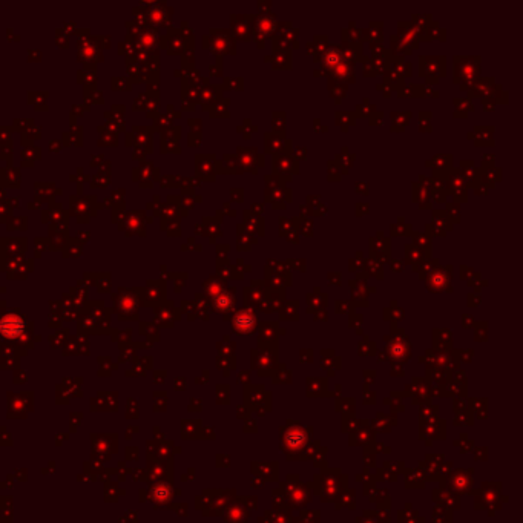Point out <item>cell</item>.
Segmentation results:
<instances>
[{"mask_svg": "<svg viewBox=\"0 0 523 523\" xmlns=\"http://www.w3.org/2000/svg\"><path fill=\"white\" fill-rule=\"evenodd\" d=\"M257 327V316L249 310H241L235 314L234 328L241 335H249Z\"/></svg>", "mask_w": 523, "mask_h": 523, "instance_id": "6da1fadb", "label": "cell"}, {"mask_svg": "<svg viewBox=\"0 0 523 523\" xmlns=\"http://www.w3.org/2000/svg\"><path fill=\"white\" fill-rule=\"evenodd\" d=\"M23 327L25 324H23L20 316L11 313L0 321V333H3L8 338H17L23 332Z\"/></svg>", "mask_w": 523, "mask_h": 523, "instance_id": "7a4b0ae2", "label": "cell"}, {"mask_svg": "<svg viewBox=\"0 0 523 523\" xmlns=\"http://www.w3.org/2000/svg\"><path fill=\"white\" fill-rule=\"evenodd\" d=\"M479 58H464L462 60V66L456 65V74L462 76V80H471L474 76L479 74Z\"/></svg>", "mask_w": 523, "mask_h": 523, "instance_id": "3957f363", "label": "cell"}, {"mask_svg": "<svg viewBox=\"0 0 523 523\" xmlns=\"http://www.w3.org/2000/svg\"><path fill=\"white\" fill-rule=\"evenodd\" d=\"M437 270V269H436ZM449 284H451V273L448 275V272H442V270H437L431 275V278L428 279V287L431 290H448L451 288L449 287Z\"/></svg>", "mask_w": 523, "mask_h": 523, "instance_id": "277c9868", "label": "cell"}, {"mask_svg": "<svg viewBox=\"0 0 523 523\" xmlns=\"http://www.w3.org/2000/svg\"><path fill=\"white\" fill-rule=\"evenodd\" d=\"M215 304L218 306V310H227V309H232V306L235 304V298L234 296H227L226 293L224 295H220L216 298Z\"/></svg>", "mask_w": 523, "mask_h": 523, "instance_id": "5b68a950", "label": "cell"}, {"mask_svg": "<svg viewBox=\"0 0 523 523\" xmlns=\"http://www.w3.org/2000/svg\"><path fill=\"white\" fill-rule=\"evenodd\" d=\"M258 29H261V32L262 34H269L272 29H273V22L270 20V19H267V17H261L260 20H258Z\"/></svg>", "mask_w": 523, "mask_h": 523, "instance_id": "8992f818", "label": "cell"}]
</instances>
